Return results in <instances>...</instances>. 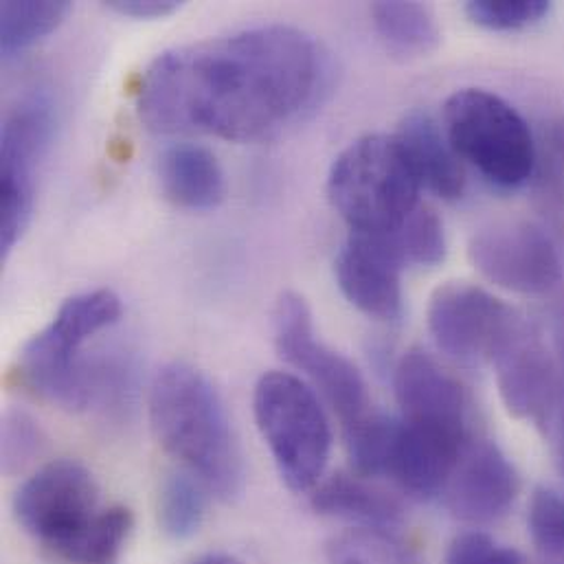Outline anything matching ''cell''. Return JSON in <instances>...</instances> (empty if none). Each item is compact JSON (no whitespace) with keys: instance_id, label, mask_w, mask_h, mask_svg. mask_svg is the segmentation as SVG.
Instances as JSON below:
<instances>
[{"instance_id":"1","label":"cell","mask_w":564,"mask_h":564,"mask_svg":"<svg viewBox=\"0 0 564 564\" xmlns=\"http://www.w3.org/2000/svg\"><path fill=\"white\" fill-rule=\"evenodd\" d=\"M327 86L316 40L269 24L165 51L141 75L137 112L159 134L253 141L314 108Z\"/></svg>"},{"instance_id":"2","label":"cell","mask_w":564,"mask_h":564,"mask_svg":"<svg viewBox=\"0 0 564 564\" xmlns=\"http://www.w3.org/2000/svg\"><path fill=\"white\" fill-rule=\"evenodd\" d=\"M150 424L159 444L216 497L242 492L245 466L225 402L187 362L165 365L150 389Z\"/></svg>"},{"instance_id":"3","label":"cell","mask_w":564,"mask_h":564,"mask_svg":"<svg viewBox=\"0 0 564 564\" xmlns=\"http://www.w3.org/2000/svg\"><path fill=\"white\" fill-rule=\"evenodd\" d=\"M420 183L395 134L351 141L332 163L327 196L351 234H389L420 207Z\"/></svg>"},{"instance_id":"4","label":"cell","mask_w":564,"mask_h":564,"mask_svg":"<svg viewBox=\"0 0 564 564\" xmlns=\"http://www.w3.org/2000/svg\"><path fill=\"white\" fill-rule=\"evenodd\" d=\"M444 132L462 161L492 185H525L536 167V143L528 121L503 97L462 88L444 104Z\"/></svg>"},{"instance_id":"5","label":"cell","mask_w":564,"mask_h":564,"mask_svg":"<svg viewBox=\"0 0 564 564\" xmlns=\"http://www.w3.org/2000/svg\"><path fill=\"white\" fill-rule=\"evenodd\" d=\"M253 411L283 484L292 492L314 490L332 451L329 422L316 393L292 373L269 371L256 384Z\"/></svg>"},{"instance_id":"6","label":"cell","mask_w":564,"mask_h":564,"mask_svg":"<svg viewBox=\"0 0 564 564\" xmlns=\"http://www.w3.org/2000/svg\"><path fill=\"white\" fill-rule=\"evenodd\" d=\"M273 325L280 356L312 380L345 429L369 413V393L358 367L316 338L310 305L301 294L283 292Z\"/></svg>"},{"instance_id":"7","label":"cell","mask_w":564,"mask_h":564,"mask_svg":"<svg viewBox=\"0 0 564 564\" xmlns=\"http://www.w3.org/2000/svg\"><path fill=\"white\" fill-rule=\"evenodd\" d=\"M426 321L440 351L459 365L477 367L495 360L523 316L479 285L448 282L431 294Z\"/></svg>"},{"instance_id":"8","label":"cell","mask_w":564,"mask_h":564,"mask_svg":"<svg viewBox=\"0 0 564 564\" xmlns=\"http://www.w3.org/2000/svg\"><path fill=\"white\" fill-rule=\"evenodd\" d=\"M99 512L97 484L73 459L42 466L13 499L15 521L48 554L73 541Z\"/></svg>"},{"instance_id":"9","label":"cell","mask_w":564,"mask_h":564,"mask_svg":"<svg viewBox=\"0 0 564 564\" xmlns=\"http://www.w3.org/2000/svg\"><path fill=\"white\" fill-rule=\"evenodd\" d=\"M468 258L488 282L517 294H547L563 280L552 238L528 220H501L479 229L468 245Z\"/></svg>"},{"instance_id":"10","label":"cell","mask_w":564,"mask_h":564,"mask_svg":"<svg viewBox=\"0 0 564 564\" xmlns=\"http://www.w3.org/2000/svg\"><path fill=\"white\" fill-rule=\"evenodd\" d=\"M492 365L508 413L550 431L561 398V369L532 325L521 321Z\"/></svg>"},{"instance_id":"11","label":"cell","mask_w":564,"mask_h":564,"mask_svg":"<svg viewBox=\"0 0 564 564\" xmlns=\"http://www.w3.org/2000/svg\"><path fill=\"white\" fill-rule=\"evenodd\" d=\"M521 479L508 455L488 440L470 442L453 470L444 499L451 514L470 525H490L514 506Z\"/></svg>"},{"instance_id":"12","label":"cell","mask_w":564,"mask_h":564,"mask_svg":"<svg viewBox=\"0 0 564 564\" xmlns=\"http://www.w3.org/2000/svg\"><path fill=\"white\" fill-rule=\"evenodd\" d=\"M468 444V426L400 417L389 477L417 499L442 495Z\"/></svg>"},{"instance_id":"13","label":"cell","mask_w":564,"mask_h":564,"mask_svg":"<svg viewBox=\"0 0 564 564\" xmlns=\"http://www.w3.org/2000/svg\"><path fill=\"white\" fill-rule=\"evenodd\" d=\"M402 262L384 236L351 234L334 262V275L345 299L376 321L402 316Z\"/></svg>"},{"instance_id":"14","label":"cell","mask_w":564,"mask_h":564,"mask_svg":"<svg viewBox=\"0 0 564 564\" xmlns=\"http://www.w3.org/2000/svg\"><path fill=\"white\" fill-rule=\"evenodd\" d=\"M55 108L46 93L20 97L4 115L0 130V200L33 207V172L51 145Z\"/></svg>"},{"instance_id":"15","label":"cell","mask_w":564,"mask_h":564,"mask_svg":"<svg viewBox=\"0 0 564 564\" xmlns=\"http://www.w3.org/2000/svg\"><path fill=\"white\" fill-rule=\"evenodd\" d=\"M393 389L404 420L468 426V393L429 351L413 347L395 365Z\"/></svg>"},{"instance_id":"16","label":"cell","mask_w":564,"mask_h":564,"mask_svg":"<svg viewBox=\"0 0 564 564\" xmlns=\"http://www.w3.org/2000/svg\"><path fill=\"white\" fill-rule=\"evenodd\" d=\"M420 187L444 200H457L466 187V172L444 128L424 110L409 112L395 132Z\"/></svg>"},{"instance_id":"17","label":"cell","mask_w":564,"mask_h":564,"mask_svg":"<svg viewBox=\"0 0 564 564\" xmlns=\"http://www.w3.org/2000/svg\"><path fill=\"white\" fill-rule=\"evenodd\" d=\"M159 181L167 200L192 212L216 209L227 194L220 161L196 143L167 148L159 159Z\"/></svg>"},{"instance_id":"18","label":"cell","mask_w":564,"mask_h":564,"mask_svg":"<svg viewBox=\"0 0 564 564\" xmlns=\"http://www.w3.org/2000/svg\"><path fill=\"white\" fill-rule=\"evenodd\" d=\"M314 512L360 523V528L393 530L404 521L402 503L365 477L334 475L321 481L312 495Z\"/></svg>"},{"instance_id":"19","label":"cell","mask_w":564,"mask_h":564,"mask_svg":"<svg viewBox=\"0 0 564 564\" xmlns=\"http://www.w3.org/2000/svg\"><path fill=\"white\" fill-rule=\"evenodd\" d=\"M369 13L380 42L393 57H426L442 42V29L429 4L402 0L373 2Z\"/></svg>"},{"instance_id":"20","label":"cell","mask_w":564,"mask_h":564,"mask_svg":"<svg viewBox=\"0 0 564 564\" xmlns=\"http://www.w3.org/2000/svg\"><path fill=\"white\" fill-rule=\"evenodd\" d=\"M121 316V299L108 290H90L66 299L42 334L64 351L79 354L82 345Z\"/></svg>"},{"instance_id":"21","label":"cell","mask_w":564,"mask_h":564,"mask_svg":"<svg viewBox=\"0 0 564 564\" xmlns=\"http://www.w3.org/2000/svg\"><path fill=\"white\" fill-rule=\"evenodd\" d=\"M132 532V514L123 506L101 510L73 541L53 556L66 564H117Z\"/></svg>"},{"instance_id":"22","label":"cell","mask_w":564,"mask_h":564,"mask_svg":"<svg viewBox=\"0 0 564 564\" xmlns=\"http://www.w3.org/2000/svg\"><path fill=\"white\" fill-rule=\"evenodd\" d=\"M327 564H424L413 545L395 530L354 528L332 536L325 545Z\"/></svg>"},{"instance_id":"23","label":"cell","mask_w":564,"mask_h":564,"mask_svg":"<svg viewBox=\"0 0 564 564\" xmlns=\"http://www.w3.org/2000/svg\"><path fill=\"white\" fill-rule=\"evenodd\" d=\"M398 431L400 420L380 413H367L362 420L345 429L349 462L358 477H389Z\"/></svg>"},{"instance_id":"24","label":"cell","mask_w":564,"mask_h":564,"mask_svg":"<svg viewBox=\"0 0 564 564\" xmlns=\"http://www.w3.org/2000/svg\"><path fill=\"white\" fill-rule=\"evenodd\" d=\"M68 2H2L0 4V51L2 57H15L51 31L68 15Z\"/></svg>"},{"instance_id":"25","label":"cell","mask_w":564,"mask_h":564,"mask_svg":"<svg viewBox=\"0 0 564 564\" xmlns=\"http://www.w3.org/2000/svg\"><path fill=\"white\" fill-rule=\"evenodd\" d=\"M90 409L108 417L123 415L137 393V365L123 349H110L88 358Z\"/></svg>"},{"instance_id":"26","label":"cell","mask_w":564,"mask_h":564,"mask_svg":"<svg viewBox=\"0 0 564 564\" xmlns=\"http://www.w3.org/2000/svg\"><path fill=\"white\" fill-rule=\"evenodd\" d=\"M205 486L187 473H174L165 477L159 490V525L176 541L192 539L207 512Z\"/></svg>"},{"instance_id":"27","label":"cell","mask_w":564,"mask_h":564,"mask_svg":"<svg viewBox=\"0 0 564 564\" xmlns=\"http://www.w3.org/2000/svg\"><path fill=\"white\" fill-rule=\"evenodd\" d=\"M384 236L402 267H437L446 258V234L440 216L429 207H417L398 229Z\"/></svg>"},{"instance_id":"28","label":"cell","mask_w":564,"mask_h":564,"mask_svg":"<svg viewBox=\"0 0 564 564\" xmlns=\"http://www.w3.org/2000/svg\"><path fill=\"white\" fill-rule=\"evenodd\" d=\"M528 525L541 561L564 564V497L550 488H536Z\"/></svg>"},{"instance_id":"29","label":"cell","mask_w":564,"mask_h":564,"mask_svg":"<svg viewBox=\"0 0 564 564\" xmlns=\"http://www.w3.org/2000/svg\"><path fill=\"white\" fill-rule=\"evenodd\" d=\"M464 11L481 29L519 31L539 24L552 11V4L545 0H470Z\"/></svg>"},{"instance_id":"30","label":"cell","mask_w":564,"mask_h":564,"mask_svg":"<svg viewBox=\"0 0 564 564\" xmlns=\"http://www.w3.org/2000/svg\"><path fill=\"white\" fill-rule=\"evenodd\" d=\"M46 437L40 424L22 409H7L2 415V470L13 475L44 451Z\"/></svg>"},{"instance_id":"31","label":"cell","mask_w":564,"mask_h":564,"mask_svg":"<svg viewBox=\"0 0 564 564\" xmlns=\"http://www.w3.org/2000/svg\"><path fill=\"white\" fill-rule=\"evenodd\" d=\"M446 564H523V558L484 532H466L451 543Z\"/></svg>"},{"instance_id":"32","label":"cell","mask_w":564,"mask_h":564,"mask_svg":"<svg viewBox=\"0 0 564 564\" xmlns=\"http://www.w3.org/2000/svg\"><path fill=\"white\" fill-rule=\"evenodd\" d=\"M106 7L121 15L150 20V18L172 15L174 11L181 9V2L176 0H108Z\"/></svg>"},{"instance_id":"33","label":"cell","mask_w":564,"mask_h":564,"mask_svg":"<svg viewBox=\"0 0 564 564\" xmlns=\"http://www.w3.org/2000/svg\"><path fill=\"white\" fill-rule=\"evenodd\" d=\"M194 564H245L240 563L238 558H234V556H229V554H209V556H205V558H200V561H196Z\"/></svg>"},{"instance_id":"34","label":"cell","mask_w":564,"mask_h":564,"mask_svg":"<svg viewBox=\"0 0 564 564\" xmlns=\"http://www.w3.org/2000/svg\"><path fill=\"white\" fill-rule=\"evenodd\" d=\"M554 143H556V150H558V156H561V163H563L564 167V126L558 128V132H556V139H554Z\"/></svg>"},{"instance_id":"35","label":"cell","mask_w":564,"mask_h":564,"mask_svg":"<svg viewBox=\"0 0 564 564\" xmlns=\"http://www.w3.org/2000/svg\"><path fill=\"white\" fill-rule=\"evenodd\" d=\"M541 564H552V563H545V561H541Z\"/></svg>"}]
</instances>
